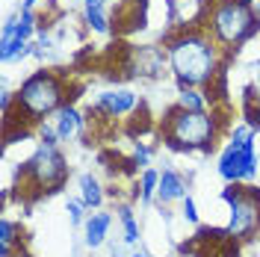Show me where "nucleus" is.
Wrapping results in <instances>:
<instances>
[{
    "mask_svg": "<svg viewBox=\"0 0 260 257\" xmlns=\"http://www.w3.org/2000/svg\"><path fill=\"white\" fill-rule=\"evenodd\" d=\"M21 234H24L21 231V222L9 219V216L0 219V257H12L15 245H21V240H24Z\"/></svg>",
    "mask_w": 260,
    "mask_h": 257,
    "instance_id": "15",
    "label": "nucleus"
},
{
    "mask_svg": "<svg viewBox=\"0 0 260 257\" xmlns=\"http://www.w3.org/2000/svg\"><path fill=\"white\" fill-rule=\"evenodd\" d=\"M77 186H80V201H83V204H86L89 210H101L104 198H107L104 183H101L92 172H83V175L77 177Z\"/></svg>",
    "mask_w": 260,
    "mask_h": 257,
    "instance_id": "13",
    "label": "nucleus"
},
{
    "mask_svg": "<svg viewBox=\"0 0 260 257\" xmlns=\"http://www.w3.org/2000/svg\"><path fill=\"white\" fill-rule=\"evenodd\" d=\"M71 86L59 71L50 68H39L32 71L27 80L18 86L15 92V113L21 121L27 124H39L48 115H56L65 104H71Z\"/></svg>",
    "mask_w": 260,
    "mask_h": 257,
    "instance_id": "3",
    "label": "nucleus"
},
{
    "mask_svg": "<svg viewBox=\"0 0 260 257\" xmlns=\"http://www.w3.org/2000/svg\"><path fill=\"white\" fill-rule=\"evenodd\" d=\"M53 127H56L62 142H71L74 136H80L86 130V113H80L74 104H65L62 110L53 115Z\"/></svg>",
    "mask_w": 260,
    "mask_h": 257,
    "instance_id": "12",
    "label": "nucleus"
},
{
    "mask_svg": "<svg viewBox=\"0 0 260 257\" xmlns=\"http://www.w3.org/2000/svg\"><path fill=\"white\" fill-rule=\"evenodd\" d=\"M136 180H139V204H142V207H151V204L157 201V186H160V169L148 166V169H142V172L136 175Z\"/></svg>",
    "mask_w": 260,
    "mask_h": 257,
    "instance_id": "16",
    "label": "nucleus"
},
{
    "mask_svg": "<svg viewBox=\"0 0 260 257\" xmlns=\"http://www.w3.org/2000/svg\"><path fill=\"white\" fill-rule=\"evenodd\" d=\"M83 210H89V207L83 204L80 198H68V201H65V213H68V222H71V225L83 228V222H86V213H83Z\"/></svg>",
    "mask_w": 260,
    "mask_h": 257,
    "instance_id": "22",
    "label": "nucleus"
},
{
    "mask_svg": "<svg viewBox=\"0 0 260 257\" xmlns=\"http://www.w3.org/2000/svg\"><path fill=\"white\" fill-rule=\"evenodd\" d=\"M175 104H178L180 110H192V113H201V110L210 107V101H207V95H204V89H180Z\"/></svg>",
    "mask_w": 260,
    "mask_h": 257,
    "instance_id": "18",
    "label": "nucleus"
},
{
    "mask_svg": "<svg viewBox=\"0 0 260 257\" xmlns=\"http://www.w3.org/2000/svg\"><path fill=\"white\" fill-rule=\"evenodd\" d=\"M228 204V237L234 242H248L260 234V189L251 183H225L219 195Z\"/></svg>",
    "mask_w": 260,
    "mask_h": 257,
    "instance_id": "6",
    "label": "nucleus"
},
{
    "mask_svg": "<svg viewBox=\"0 0 260 257\" xmlns=\"http://www.w3.org/2000/svg\"><path fill=\"white\" fill-rule=\"evenodd\" d=\"M68 175H71V169H68V160L59 151V145L56 148L39 145L30 160H24L18 169V192H27V186H30V189H36V198L53 195L65 186Z\"/></svg>",
    "mask_w": 260,
    "mask_h": 257,
    "instance_id": "5",
    "label": "nucleus"
},
{
    "mask_svg": "<svg viewBox=\"0 0 260 257\" xmlns=\"http://www.w3.org/2000/svg\"><path fill=\"white\" fill-rule=\"evenodd\" d=\"M180 216H183V222H189V225H198V222H201V216H198V204H195L192 195H186V198L180 201Z\"/></svg>",
    "mask_w": 260,
    "mask_h": 257,
    "instance_id": "23",
    "label": "nucleus"
},
{
    "mask_svg": "<svg viewBox=\"0 0 260 257\" xmlns=\"http://www.w3.org/2000/svg\"><path fill=\"white\" fill-rule=\"evenodd\" d=\"M110 228H113V213H107V210L89 213L86 222H83V242H86V248H101L107 242V237H110Z\"/></svg>",
    "mask_w": 260,
    "mask_h": 257,
    "instance_id": "11",
    "label": "nucleus"
},
{
    "mask_svg": "<svg viewBox=\"0 0 260 257\" xmlns=\"http://www.w3.org/2000/svg\"><path fill=\"white\" fill-rule=\"evenodd\" d=\"M110 18H113V33L118 36L142 30L148 21V0H118L110 9Z\"/></svg>",
    "mask_w": 260,
    "mask_h": 257,
    "instance_id": "8",
    "label": "nucleus"
},
{
    "mask_svg": "<svg viewBox=\"0 0 260 257\" xmlns=\"http://www.w3.org/2000/svg\"><path fill=\"white\" fill-rule=\"evenodd\" d=\"M32 56V42H24V39H0V62L3 65H12V62H21V59H27Z\"/></svg>",
    "mask_w": 260,
    "mask_h": 257,
    "instance_id": "14",
    "label": "nucleus"
},
{
    "mask_svg": "<svg viewBox=\"0 0 260 257\" xmlns=\"http://www.w3.org/2000/svg\"><path fill=\"white\" fill-rule=\"evenodd\" d=\"M243 118H245V124H251L254 130H260V98L254 95V89H245Z\"/></svg>",
    "mask_w": 260,
    "mask_h": 257,
    "instance_id": "19",
    "label": "nucleus"
},
{
    "mask_svg": "<svg viewBox=\"0 0 260 257\" xmlns=\"http://www.w3.org/2000/svg\"><path fill=\"white\" fill-rule=\"evenodd\" d=\"M95 104L107 115L121 118V115H133V113H136L142 101H139L136 92H130V89H107V92H101V95H98Z\"/></svg>",
    "mask_w": 260,
    "mask_h": 257,
    "instance_id": "9",
    "label": "nucleus"
},
{
    "mask_svg": "<svg viewBox=\"0 0 260 257\" xmlns=\"http://www.w3.org/2000/svg\"><path fill=\"white\" fill-rule=\"evenodd\" d=\"M162 45L169 53V71L178 83V92L180 89H204L219 77V71L228 68L225 53L207 33V27L172 30L162 36Z\"/></svg>",
    "mask_w": 260,
    "mask_h": 257,
    "instance_id": "1",
    "label": "nucleus"
},
{
    "mask_svg": "<svg viewBox=\"0 0 260 257\" xmlns=\"http://www.w3.org/2000/svg\"><path fill=\"white\" fill-rule=\"evenodd\" d=\"M257 169H260V157L254 142L248 145L225 142V148L219 151L216 172L225 183H251V180H257Z\"/></svg>",
    "mask_w": 260,
    "mask_h": 257,
    "instance_id": "7",
    "label": "nucleus"
},
{
    "mask_svg": "<svg viewBox=\"0 0 260 257\" xmlns=\"http://www.w3.org/2000/svg\"><path fill=\"white\" fill-rule=\"evenodd\" d=\"M83 9H107V0H83Z\"/></svg>",
    "mask_w": 260,
    "mask_h": 257,
    "instance_id": "24",
    "label": "nucleus"
},
{
    "mask_svg": "<svg viewBox=\"0 0 260 257\" xmlns=\"http://www.w3.org/2000/svg\"><path fill=\"white\" fill-rule=\"evenodd\" d=\"M42 0H21V9H36Z\"/></svg>",
    "mask_w": 260,
    "mask_h": 257,
    "instance_id": "25",
    "label": "nucleus"
},
{
    "mask_svg": "<svg viewBox=\"0 0 260 257\" xmlns=\"http://www.w3.org/2000/svg\"><path fill=\"white\" fill-rule=\"evenodd\" d=\"M32 139H36L39 145H50V148H56V145L62 142L59 133H56V127L48 124V121H39V124H36V136H32Z\"/></svg>",
    "mask_w": 260,
    "mask_h": 257,
    "instance_id": "21",
    "label": "nucleus"
},
{
    "mask_svg": "<svg viewBox=\"0 0 260 257\" xmlns=\"http://www.w3.org/2000/svg\"><path fill=\"white\" fill-rule=\"evenodd\" d=\"M237 3H243V6H257V0H237Z\"/></svg>",
    "mask_w": 260,
    "mask_h": 257,
    "instance_id": "26",
    "label": "nucleus"
},
{
    "mask_svg": "<svg viewBox=\"0 0 260 257\" xmlns=\"http://www.w3.org/2000/svg\"><path fill=\"white\" fill-rule=\"evenodd\" d=\"M186 195H189V183H186V177L180 175L178 169H172V166H166V169H160L157 204H162V207H169V204H175V201H183Z\"/></svg>",
    "mask_w": 260,
    "mask_h": 257,
    "instance_id": "10",
    "label": "nucleus"
},
{
    "mask_svg": "<svg viewBox=\"0 0 260 257\" xmlns=\"http://www.w3.org/2000/svg\"><path fill=\"white\" fill-rule=\"evenodd\" d=\"M130 257H151V254H145V251H133Z\"/></svg>",
    "mask_w": 260,
    "mask_h": 257,
    "instance_id": "27",
    "label": "nucleus"
},
{
    "mask_svg": "<svg viewBox=\"0 0 260 257\" xmlns=\"http://www.w3.org/2000/svg\"><path fill=\"white\" fill-rule=\"evenodd\" d=\"M115 216H118V222H121V234H124V242H127V245H139L142 234H139V222H136V216H133V207H130L127 201H118V207H115Z\"/></svg>",
    "mask_w": 260,
    "mask_h": 257,
    "instance_id": "17",
    "label": "nucleus"
},
{
    "mask_svg": "<svg viewBox=\"0 0 260 257\" xmlns=\"http://www.w3.org/2000/svg\"><path fill=\"white\" fill-rule=\"evenodd\" d=\"M228 121L222 118V113L216 110H180L178 104L166 113V118L160 121V139L169 151L178 154H210L216 151V142L228 136Z\"/></svg>",
    "mask_w": 260,
    "mask_h": 257,
    "instance_id": "2",
    "label": "nucleus"
},
{
    "mask_svg": "<svg viewBox=\"0 0 260 257\" xmlns=\"http://www.w3.org/2000/svg\"><path fill=\"white\" fill-rule=\"evenodd\" d=\"M151 157H154V148L148 142H142V139H133V154H130V160H133V166H136L139 172L151 166Z\"/></svg>",
    "mask_w": 260,
    "mask_h": 257,
    "instance_id": "20",
    "label": "nucleus"
},
{
    "mask_svg": "<svg viewBox=\"0 0 260 257\" xmlns=\"http://www.w3.org/2000/svg\"><path fill=\"white\" fill-rule=\"evenodd\" d=\"M204 27L222 48L225 59H231L260 33V12L257 6H243L237 0H213Z\"/></svg>",
    "mask_w": 260,
    "mask_h": 257,
    "instance_id": "4",
    "label": "nucleus"
},
{
    "mask_svg": "<svg viewBox=\"0 0 260 257\" xmlns=\"http://www.w3.org/2000/svg\"><path fill=\"white\" fill-rule=\"evenodd\" d=\"M257 12H260V0H257Z\"/></svg>",
    "mask_w": 260,
    "mask_h": 257,
    "instance_id": "28",
    "label": "nucleus"
}]
</instances>
